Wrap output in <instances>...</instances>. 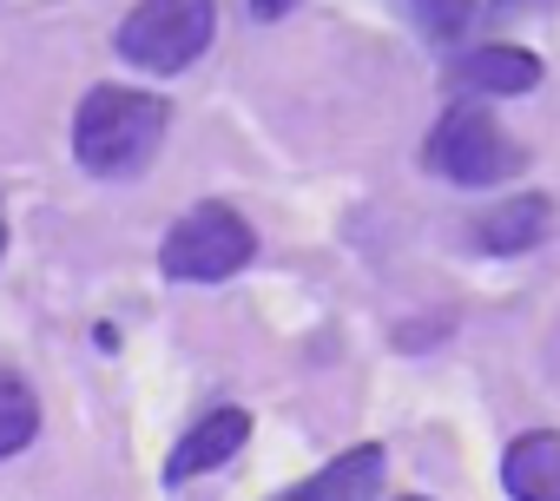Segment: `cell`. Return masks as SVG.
<instances>
[{"instance_id": "6da1fadb", "label": "cell", "mask_w": 560, "mask_h": 501, "mask_svg": "<svg viewBox=\"0 0 560 501\" xmlns=\"http://www.w3.org/2000/svg\"><path fill=\"white\" fill-rule=\"evenodd\" d=\"M172 113L159 93H126V86H93L73 113V159L93 178H132L152 165Z\"/></svg>"}, {"instance_id": "7a4b0ae2", "label": "cell", "mask_w": 560, "mask_h": 501, "mask_svg": "<svg viewBox=\"0 0 560 501\" xmlns=\"http://www.w3.org/2000/svg\"><path fill=\"white\" fill-rule=\"evenodd\" d=\"M218 34V0H139L119 21L113 47L139 73H185Z\"/></svg>"}, {"instance_id": "3957f363", "label": "cell", "mask_w": 560, "mask_h": 501, "mask_svg": "<svg viewBox=\"0 0 560 501\" xmlns=\"http://www.w3.org/2000/svg\"><path fill=\"white\" fill-rule=\"evenodd\" d=\"M250 250H257V237H250V224L231 205H191L165 231L159 265H165L172 284H218V278H231V271L250 265Z\"/></svg>"}, {"instance_id": "277c9868", "label": "cell", "mask_w": 560, "mask_h": 501, "mask_svg": "<svg viewBox=\"0 0 560 501\" xmlns=\"http://www.w3.org/2000/svg\"><path fill=\"white\" fill-rule=\"evenodd\" d=\"M429 165H435L442 178H455V185L488 191V185H501V178H514V172H521V145H514V139H508L481 106H448V113L435 119Z\"/></svg>"}, {"instance_id": "5b68a950", "label": "cell", "mask_w": 560, "mask_h": 501, "mask_svg": "<svg viewBox=\"0 0 560 501\" xmlns=\"http://www.w3.org/2000/svg\"><path fill=\"white\" fill-rule=\"evenodd\" d=\"M250 442V416L244 409H211L198 429L178 435L172 462H165V481H191V475H211L218 462H231L237 448Z\"/></svg>"}, {"instance_id": "8992f818", "label": "cell", "mask_w": 560, "mask_h": 501, "mask_svg": "<svg viewBox=\"0 0 560 501\" xmlns=\"http://www.w3.org/2000/svg\"><path fill=\"white\" fill-rule=\"evenodd\" d=\"M547 224H553V205L540 191H514L475 218V244L494 250V258H514V250H534L547 237Z\"/></svg>"}, {"instance_id": "52a82bcc", "label": "cell", "mask_w": 560, "mask_h": 501, "mask_svg": "<svg viewBox=\"0 0 560 501\" xmlns=\"http://www.w3.org/2000/svg\"><path fill=\"white\" fill-rule=\"evenodd\" d=\"M501 488L514 501H560V435L534 429L501 455Z\"/></svg>"}, {"instance_id": "ba28073f", "label": "cell", "mask_w": 560, "mask_h": 501, "mask_svg": "<svg viewBox=\"0 0 560 501\" xmlns=\"http://www.w3.org/2000/svg\"><path fill=\"white\" fill-rule=\"evenodd\" d=\"M448 80H455V86H475V93H501V100H514V93L540 86V60H534L527 47H475V54L455 60Z\"/></svg>"}, {"instance_id": "9c48e42d", "label": "cell", "mask_w": 560, "mask_h": 501, "mask_svg": "<svg viewBox=\"0 0 560 501\" xmlns=\"http://www.w3.org/2000/svg\"><path fill=\"white\" fill-rule=\"evenodd\" d=\"M376 488H383V448H376V442H363V448L337 455V462L311 481V494H317V501H370Z\"/></svg>"}, {"instance_id": "30bf717a", "label": "cell", "mask_w": 560, "mask_h": 501, "mask_svg": "<svg viewBox=\"0 0 560 501\" xmlns=\"http://www.w3.org/2000/svg\"><path fill=\"white\" fill-rule=\"evenodd\" d=\"M34 429H40V403H34V389L14 383V376H0V462L21 455V448L34 442Z\"/></svg>"}, {"instance_id": "8fae6325", "label": "cell", "mask_w": 560, "mask_h": 501, "mask_svg": "<svg viewBox=\"0 0 560 501\" xmlns=\"http://www.w3.org/2000/svg\"><path fill=\"white\" fill-rule=\"evenodd\" d=\"M389 8H396L416 34H429V40H455V34H468V21H475V0H389Z\"/></svg>"}, {"instance_id": "7c38bea8", "label": "cell", "mask_w": 560, "mask_h": 501, "mask_svg": "<svg viewBox=\"0 0 560 501\" xmlns=\"http://www.w3.org/2000/svg\"><path fill=\"white\" fill-rule=\"evenodd\" d=\"M291 8H298V0H250L257 21H277V14H291Z\"/></svg>"}, {"instance_id": "4fadbf2b", "label": "cell", "mask_w": 560, "mask_h": 501, "mask_svg": "<svg viewBox=\"0 0 560 501\" xmlns=\"http://www.w3.org/2000/svg\"><path fill=\"white\" fill-rule=\"evenodd\" d=\"M277 501H317V494H311V481H304V488H291V494H277Z\"/></svg>"}, {"instance_id": "5bb4252c", "label": "cell", "mask_w": 560, "mask_h": 501, "mask_svg": "<svg viewBox=\"0 0 560 501\" xmlns=\"http://www.w3.org/2000/svg\"><path fill=\"white\" fill-rule=\"evenodd\" d=\"M494 8H501V14H508V8H521V0H494Z\"/></svg>"}, {"instance_id": "9a60e30c", "label": "cell", "mask_w": 560, "mask_h": 501, "mask_svg": "<svg viewBox=\"0 0 560 501\" xmlns=\"http://www.w3.org/2000/svg\"><path fill=\"white\" fill-rule=\"evenodd\" d=\"M0 244H8V218H0Z\"/></svg>"}]
</instances>
